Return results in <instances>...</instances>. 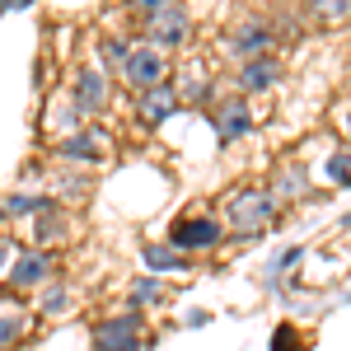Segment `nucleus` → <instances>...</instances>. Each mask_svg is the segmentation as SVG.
<instances>
[{"label":"nucleus","instance_id":"nucleus-1","mask_svg":"<svg viewBox=\"0 0 351 351\" xmlns=\"http://www.w3.org/2000/svg\"><path fill=\"white\" fill-rule=\"evenodd\" d=\"M271 211H276V197L263 188H243L234 192V202L225 206V225H230V234H258V230H267Z\"/></svg>","mask_w":351,"mask_h":351},{"label":"nucleus","instance_id":"nucleus-2","mask_svg":"<svg viewBox=\"0 0 351 351\" xmlns=\"http://www.w3.org/2000/svg\"><path fill=\"white\" fill-rule=\"evenodd\" d=\"M164 71H169V66H164L160 47H150V43H145V47H132L127 61H122V80L132 84V89H141V94L155 89V84H164Z\"/></svg>","mask_w":351,"mask_h":351},{"label":"nucleus","instance_id":"nucleus-3","mask_svg":"<svg viewBox=\"0 0 351 351\" xmlns=\"http://www.w3.org/2000/svg\"><path fill=\"white\" fill-rule=\"evenodd\" d=\"M94 347H99V351H136V347H141V319H136V314H122V319L99 324Z\"/></svg>","mask_w":351,"mask_h":351},{"label":"nucleus","instance_id":"nucleus-4","mask_svg":"<svg viewBox=\"0 0 351 351\" xmlns=\"http://www.w3.org/2000/svg\"><path fill=\"white\" fill-rule=\"evenodd\" d=\"M145 33H150V47H178L183 38H188V14L178 10V5H169V10H160V14H150L145 19Z\"/></svg>","mask_w":351,"mask_h":351},{"label":"nucleus","instance_id":"nucleus-5","mask_svg":"<svg viewBox=\"0 0 351 351\" xmlns=\"http://www.w3.org/2000/svg\"><path fill=\"white\" fill-rule=\"evenodd\" d=\"M248 127H253V112H248L243 99H225V104H216V141L220 145L239 141Z\"/></svg>","mask_w":351,"mask_h":351},{"label":"nucleus","instance_id":"nucleus-6","mask_svg":"<svg viewBox=\"0 0 351 351\" xmlns=\"http://www.w3.org/2000/svg\"><path fill=\"white\" fill-rule=\"evenodd\" d=\"M220 239V220L211 216H192V220H178L173 225V248L188 253V248H206V243Z\"/></svg>","mask_w":351,"mask_h":351},{"label":"nucleus","instance_id":"nucleus-7","mask_svg":"<svg viewBox=\"0 0 351 351\" xmlns=\"http://www.w3.org/2000/svg\"><path fill=\"white\" fill-rule=\"evenodd\" d=\"M108 104V75L99 66H84L80 80H75V108L80 112H99Z\"/></svg>","mask_w":351,"mask_h":351},{"label":"nucleus","instance_id":"nucleus-8","mask_svg":"<svg viewBox=\"0 0 351 351\" xmlns=\"http://www.w3.org/2000/svg\"><path fill=\"white\" fill-rule=\"evenodd\" d=\"M173 108H178V94H173L169 84H155V89H145V94H141L136 117H141L145 127H160L164 117H173Z\"/></svg>","mask_w":351,"mask_h":351},{"label":"nucleus","instance_id":"nucleus-9","mask_svg":"<svg viewBox=\"0 0 351 351\" xmlns=\"http://www.w3.org/2000/svg\"><path fill=\"white\" fill-rule=\"evenodd\" d=\"M276 80H281V71H276L271 56H248L243 71H239V84H243V89H253V94H258V89H271Z\"/></svg>","mask_w":351,"mask_h":351},{"label":"nucleus","instance_id":"nucleus-10","mask_svg":"<svg viewBox=\"0 0 351 351\" xmlns=\"http://www.w3.org/2000/svg\"><path fill=\"white\" fill-rule=\"evenodd\" d=\"M43 276H47V258H43V253H24V258L14 263V286H19V291L38 286Z\"/></svg>","mask_w":351,"mask_h":351},{"label":"nucleus","instance_id":"nucleus-11","mask_svg":"<svg viewBox=\"0 0 351 351\" xmlns=\"http://www.w3.org/2000/svg\"><path fill=\"white\" fill-rule=\"evenodd\" d=\"M28 211H52V202H47V197H33V192L5 197V216H28Z\"/></svg>","mask_w":351,"mask_h":351},{"label":"nucleus","instance_id":"nucleus-12","mask_svg":"<svg viewBox=\"0 0 351 351\" xmlns=\"http://www.w3.org/2000/svg\"><path fill=\"white\" fill-rule=\"evenodd\" d=\"M94 141H99V136H66V141H61V155H71V160H99L104 150H99Z\"/></svg>","mask_w":351,"mask_h":351},{"label":"nucleus","instance_id":"nucleus-13","mask_svg":"<svg viewBox=\"0 0 351 351\" xmlns=\"http://www.w3.org/2000/svg\"><path fill=\"white\" fill-rule=\"evenodd\" d=\"M304 192H309L304 173H300V169H286V173H281V183H276V197H281V202H300Z\"/></svg>","mask_w":351,"mask_h":351},{"label":"nucleus","instance_id":"nucleus-14","mask_svg":"<svg viewBox=\"0 0 351 351\" xmlns=\"http://www.w3.org/2000/svg\"><path fill=\"white\" fill-rule=\"evenodd\" d=\"M234 43H239V52H267V28H258V24H243V33L239 38H234Z\"/></svg>","mask_w":351,"mask_h":351},{"label":"nucleus","instance_id":"nucleus-15","mask_svg":"<svg viewBox=\"0 0 351 351\" xmlns=\"http://www.w3.org/2000/svg\"><path fill=\"white\" fill-rule=\"evenodd\" d=\"M328 178L342 183V188H351V150H337V155L328 160Z\"/></svg>","mask_w":351,"mask_h":351},{"label":"nucleus","instance_id":"nucleus-16","mask_svg":"<svg viewBox=\"0 0 351 351\" xmlns=\"http://www.w3.org/2000/svg\"><path fill=\"white\" fill-rule=\"evenodd\" d=\"M314 14L328 19V24H337V19H347V14H351V0H314Z\"/></svg>","mask_w":351,"mask_h":351},{"label":"nucleus","instance_id":"nucleus-17","mask_svg":"<svg viewBox=\"0 0 351 351\" xmlns=\"http://www.w3.org/2000/svg\"><path fill=\"white\" fill-rule=\"evenodd\" d=\"M155 300H160V281H150V276H145V281H136V286H132V309L155 304Z\"/></svg>","mask_w":351,"mask_h":351},{"label":"nucleus","instance_id":"nucleus-18","mask_svg":"<svg viewBox=\"0 0 351 351\" xmlns=\"http://www.w3.org/2000/svg\"><path fill=\"white\" fill-rule=\"evenodd\" d=\"M145 263H150L155 271H169V267H178V258H173V248H160V243H155V248H145Z\"/></svg>","mask_w":351,"mask_h":351},{"label":"nucleus","instance_id":"nucleus-19","mask_svg":"<svg viewBox=\"0 0 351 351\" xmlns=\"http://www.w3.org/2000/svg\"><path fill=\"white\" fill-rule=\"evenodd\" d=\"M43 309H47V314H66V309H71V295L56 286V291H47V295H43Z\"/></svg>","mask_w":351,"mask_h":351},{"label":"nucleus","instance_id":"nucleus-20","mask_svg":"<svg viewBox=\"0 0 351 351\" xmlns=\"http://www.w3.org/2000/svg\"><path fill=\"white\" fill-rule=\"evenodd\" d=\"M169 5H173V0H132V10H136V14H145V19L160 14V10H169Z\"/></svg>","mask_w":351,"mask_h":351},{"label":"nucleus","instance_id":"nucleus-21","mask_svg":"<svg viewBox=\"0 0 351 351\" xmlns=\"http://www.w3.org/2000/svg\"><path fill=\"white\" fill-rule=\"evenodd\" d=\"M14 332H19V324H14V319H0V347H5Z\"/></svg>","mask_w":351,"mask_h":351},{"label":"nucleus","instance_id":"nucleus-22","mask_svg":"<svg viewBox=\"0 0 351 351\" xmlns=\"http://www.w3.org/2000/svg\"><path fill=\"white\" fill-rule=\"evenodd\" d=\"M10 253H14V248H10V243H0V267H5V258H10Z\"/></svg>","mask_w":351,"mask_h":351},{"label":"nucleus","instance_id":"nucleus-23","mask_svg":"<svg viewBox=\"0 0 351 351\" xmlns=\"http://www.w3.org/2000/svg\"><path fill=\"white\" fill-rule=\"evenodd\" d=\"M0 220H5V202H0Z\"/></svg>","mask_w":351,"mask_h":351},{"label":"nucleus","instance_id":"nucleus-24","mask_svg":"<svg viewBox=\"0 0 351 351\" xmlns=\"http://www.w3.org/2000/svg\"><path fill=\"white\" fill-rule=\"evenodd\" d=\"M347 127H351V117H347Z\"/></svg>","mask_w":351,"mask_h":351}]
</instances>
